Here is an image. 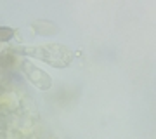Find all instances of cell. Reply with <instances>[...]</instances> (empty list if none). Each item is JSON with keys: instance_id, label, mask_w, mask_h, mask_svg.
<instances>
[{"instance_id": "6da1fadb", "label": "cell", "mask_w": 156, "mask_h": 139, "mask_svg": "<svg viewBox=\"0 0 156 139\" xmlns=\"http://www.w3.org/2000/svg\"><path fill=\"white\" fill-rule=\"evenodd\" d=\"M17 52L24 56H31L35 59L47 63L54 68H66L73 63V52L62 44H45V45H26L16 47Z\"/></svg>"}, {"instance_id": "7a4b0ae2", "label": "cell", "mask_w": 156, "mask_h": 139, "mask_svg": "<svg viewBox=\"0 0 156 139\" xmlns=\"http://www.w3.org/2000/svg\"><path fill=\"white\" fill-rule=\"evenodd\" d=\"M21 68H23V73L28 77V80L33 83L37 89L49 90L50 87H52V78L49 77V73H45L44 70H40L38 66H35L33 63L24 61Z\"/></svg>"}, {"instance_id": "3957f363", "label": "cell", "mask_w": 156, "mask_h": 139, "mask_svg": "<svg viewBox=\"0 0 156 139\" xmlns=\"http://www.w3.org/2000/svg\"><path fill=\"white\" fill-rule=\"evenodd\" d=\"M31 28L37 35H42V37H54V35L59 33V26L56 23L47 21V19H37V21L31 23Z\"/></svg>"}, {"instance_id": "277c9868", "label": "cell", "mask_w": 156, "mask_h": 139, "mask_svg": "<svg viewBox=\"0 0 156 139\" xmlns=\"http://www.w3.org/2000/svg\"><path fill=\"white\" fill-rule=\"evenodd\" d=\"M14 30L9 26H0V42H9V40L14 37Z\"/></svg>"}]
</instances>
